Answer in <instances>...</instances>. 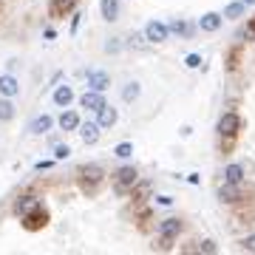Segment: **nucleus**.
I'll return each instance as SVG.
<instances>
[{
    "label": "nucleus",
    "mask_w": 255,
    "mask_h": 255,
    "mask_svg": "<svg viewBox=\"0 0 255 255\" xmlns=\"http://www.w3.org/2000/svg\"><path fill=\"white\" fill-rule=\"evenodd\" d=\"M102 182H105V173H102V167H97V164H85V167L77 170V184H80V190L85 196H97Z\"/></svg>",
    "instance_id": "1"
},
{
    "label": "nucleus",
    "mask_w": 255,
    "mask_h": 255,
    "mask_svg": "<svg viewBox=\"0 0 255 255\" xmlns=\"http://www.w3.org/2000/svg\"><path fill=\"white\" fill-rule=\"evenodd\" d=\"M139 182V170L136 167H119L114 173V193L117 196H130V190Z\"/></svg>",
    "instance_id": "2"
},
{
    "label": "nucleus",
    "mask_w": 255,
    "mask_h": 255,
    "mask_svg": "<svg viewBox=\"0 0 255 255\" xmlns=\"http://www.w3.org/2000/svg\"><path fill=\"white\" fill-rule=\"evenodd\" d=\"M238 133H241V117H238L236 111H227L219 119V136L221 139H238Z\"/></svg>",
    "instance_id": "3"
},
{
    "label": "nucleus",
    "mask_w": 255,
    "mask_h": 255,
    "mask_svg": "<svg viewBox=\"0 0 255 255\" xmlns=\"http://www.w3.org/2000/svg\"><path fill=\"white\" fill-rule=\"evenodd\" d=\"M48 224V213L43 207H37V210H31L28 216H23V227L28 230V233H37V230H43Z\"/></svg>",
    "instance_id": "4"
},
{
    "label": "nucleus",
    "mask_w": 255,
    "mask_h": 255,
    "mask_svg": "<svg viewBox=\"0 0 255 255\" xmlns=\"http://www.w3.org/2000/svg\"><path fill=\"white\" fill-rule=\"evenodd\" d=\"M77 3H80V0H51V3H48V14L54 20H65L74 9H77Z\"/></svg>",
    "instance_id": "5"
},
{
    "label": "nucleus",
    "mask_w": 255,
    "mask_h": 255,
    "mask_svg": "<svg viewBox=\"0 0 255 255\" xmlns=\"http://www.w3.org/2000/svg\"><path fill=\"white\" fill-rule=\"evenodd\" d=\"M219 199L224 201V204H236V201L244 199V190H241V184H236V182H224L221 190H219Z\"/></svg>",
    "instance_id": "6"
},
{
    "label": "nucleus",
    "mask_w": 255,
    "mask_h": 255,
    "mask_svg": "<svg viewBox=\"0 0 255 255\" xmlns=\"http://www.w3.org/2000/svg\"><path fill=\"white\" fill-rule=\"evenodd\" d=\"M167 34H170V28L164 26V23H159V20H150V23L145 26V37L150 40V43H164Z\"/></svg>",
    "instance_id": "7"
},
{
    "label": "nucleus",
    "mask_w": 255,
    "mask_h": 255,
    "mask_svg": "<svg viewBox=\"0 0 255 255\" xmlns=\"http://www.w3.org/2000/svg\"><path fill=\"white\" fill-rule=\"evenodd\" d=\"M179 233H182V221L179 219H162L159 221V236L162 238H179Z\"/></svg>",
    "instance_id": "8"
},
{
    "label": "nucleus",
    "mask_w": 255,
    "mask_h": 255,
    "mask_svg": "<svg viewBox=\"0 0 255 255\" xmlns=\"http://www.w3.org/2000/svg\"><path fill=\"white\" fill-rule=\"evenodd\" d=\"M37 207H40V199H37V196H23V199L14 201V216L23 219V216H28V213L37 210Z\"/></svg>",
    "instance_id": "9"
},
{
    "label": "nucleus",
    "mask_w": 255,
    "mask_h": 255,
    "mask_svg": "<svg viewBox=\"0 0 255 255\" xmlns=\"http://www.w3.org/2000/svg\"><path fill=\"white\" fill-rule=\"evenodd\" d=\"M221 23H224V14H219V11H207V14L199 20V28L201 31H219Z\"/></svg>",
    "instance_id": "10"
},
{
    "label": "nucleus",
    "mask_w": 255,
    "mask_h": 255,
    "mask_svg": "<svg viewBox=\"0 0 255 255\" xmlns=\"http://www.w3.org/2000/svg\"><path fill=\"white\" fill-rule=\"evenodd\" d=\"M111 85V77L105 71H88V88L91 91H105Z\"/></svg>",
    "instance_id": "11"
},
{
    "label": "nucleus",
    "mask_w": 255,
    "mask_h": 255,
    "mask_svg": "<svg viewBox=\"0 0 255 255\" xmlns=\"http://www.w3.org/2000/svg\"><path fill=\"white\" fill-rule=\"evenodd\" d=\"M80 136L85 145H97V139H100V122H85V125H80Z\"/></svg>",
    "instance_id": "12"
},
{
    "label": "nucleus",
    "mask_w": 255,
    "mask_h": 255,
    "mask_svg": "<svg viewBox=\"0 0 255 255\" xmlns=\"http://www.w3.org/2000/svg\"><path fill=\"white\" fill-rule=\"evenodd\" d=\"M80 102H82V108H88V111H100L102 105H105V97H102V91H85Z\"/></svg>",
    "instance_id": "13"
},
{
    "label": "nucleus",
    "mask_w": 255,
    "mask_h": 255,
    "mask_svg": "<svg viewBox=\"0 0 255 255\" xmlns=\"http://www.w3.org/2000/svg\"><path fill=\"white\" fill-rule=\"evenodd\" d=\"M0 94H3V97H17L20 94V82L14 80L11 74H3V77H0Z\"/></svg>",
    "instance_id": "14"
},
{
    "label": "nucleus",
    "mask_w": 255,
    "mask_h": 255,
    "mask_svg": "<svg viewBox=\"0 0 255 255\" xmlns=\"http://www.w3.org/2000/svg\"><path fill=\"white\" fill-rule=\"evenodd\" d=\"M97 114H100V119H97V122H100V128H114V125H117V119H119L117 108H111V105H102Z\"/></svg>",
    "instance_id": "15"
},
{
    "label": "nucleus",
    "mask_w": 255,
    "mask_h": 255,
    "mask_svg": "<svg viewBox=\"0 0 255 255\" xmlns=\"http://www.w3.org/2000/svg\"><path fill=\"white\" fill-rule=\"evenodd\" d=\"M51 125H54V119H51V117H46V114H43V117H37L34 122L28 125V130H31V133H37V136H40V133H48V130H51Z\"/></svg>",
    "instance_id": "16"
},
{
    "label": "nucleus",
    "mask_w": 255,
    "mask_h": 255,
    "mask_svg": "<svg viewBox=\"0 0 255 255\" xmlns=\"http://www.w3.org/2000/svg\"><path fill=\"white\" fill-rule=\"evenodd\" d=\"M224 182H236V184H241V182H244V167H241L238 162L227 164V167H224Z\"/></svg>",
    "instance_id": "17"
},
{
    "label": "nucleus",
    "mask_w": 255,
    "mask_h": 255,
    "mask_svg": "<svg viewBox=\"0 0 255 255\" xmlns=\"http://www.w3.org/2000/svg\"><path fill=\"white\" fill-rule=\"evenodd\" d=\"M54 102L60 105V108H68V105L74 102V91L68 88V85H60V88L54 91Z\"/></svg>",
    "instance_id": "18"
},
{
    "label": "nucleus",
    "mask_w": 255,
    "mask_h": 255,
    "mask_svg": "<svg viewBox=\"0 0 255 255\" xmlns=\"http://www.w3.org/2000/svg\"><path fill=\"white\" fill-rule=\"evenodd\" d=\"M100 9H102V17L111 23V20H117V17H119V0H102Z\"/></svg>",
    "instance_id": "19"
},
{
    "label": "nucleus",
    "mask_w": 255,
    "mask_h": 255,
    "mask_svg": "<svg viewBox=\"0 0 255 255\" xmlns=\"http://www.w3.org/2000/svg\"><path fill=\"white\" fill-rule=\"evenodd\" d=\"M60 128H63V130H77V128H80V117H77L74 111H63V117H60Z\"/></svg>",
    "instance_id": "20"
},
{
    "label": "nucleus",
    "mask_w": 255,
    "mask_h": 255,
    "mask_svg": "<svg viewBox=\"0 0 255 255\" xmlns=\"http://www.w3.org/2000/svg\"><path fill=\"white\" fill-rule=\"evenodd\" d=\"M147 193H150V182H136V187L130 190V199L136 201V204H142L147 199Z\"/></svg>",
    "instance_id": "21"
},
{
    "label": "nucleus",
    "mask_w": 255,
    "mask_h": 255,
    "mask_svg": "<svg viewBox=\"0 0 255 255\" xmlns=\"http://www.w3.org/2000/svg\"><path fill=\"white\" fill-rule=\"evenodd\" d=\"M244 0H236V3H230L227 9H224V17L227 20H233V17H241V14H244Z\"/></svg>",
    "instance_id": "22"
},
{
    "label": "nucleus",
    "mask_w": 255,
    "mask_h": 255,
    "mask_svg": "<svg viewBox=\"0 0 255 255\" xmlns=\"http://www.w3.org/2000/svg\"><path fill=\"white\" fill-rule=\"evenodd\" d=\"M11 117H14V105H11V100L6 97V100H0V122H9Z\"/></svg>",
    "instance_id": "23"
},
{
    "label": "nucleus",
    "mask_w": 255,
    "mask_h": 255,
    "mask_svg": "<svg viewBox=\"0 0 255 255\" xmlns=\"http://www.w3.org/2000/svg\"><path fill=\"white\" fill-rule=\"evenodd\" d=\"M139 94H142L139 82H128V85H125V91H122V100H125V102H133V100L139 97Z\"/></svg>",
    "instance_id": "24"
},
{
    "label": "nucleus",
    "mask_w": 255,
    "mask_h": 255,
    "mask_svg": "<svg viewBox=\"0 0 255 255\" xmlns=\"http://www.w3.org/2000/svg\"><path fill=\"white\" fill-rule=\"evenodd\" d=\"M241 51H244L241 46L230 48V57H227V68H230V71H236L238 65H241Z\"/></svg>",
    "instance_id": "25"
},
{
    "label": "nucleus",
    "mask_w": 255,
    "mask_h": 255,
    "mask_svg": "<svg viewBox=\"0 0 255 255\" xmlns=\"http://www.w3.org/2000/svg\"><path fill=\"white\" fill-rule=\"evenodd\" d=\"M167 28H170L173 34H182V37H187V34H190V26H187L184 20H173V23H170Z\"/></svg>",
    "instance_id": "26"
},
{
    "label": "nucleus",
    "mask_w": 255,
    "mask_h": 255,
    "mask_svg": "<svg viewBox=\"0 0 255 255\" xmlns=\"http://www.w3.org/2000/svg\"><path fill=\"white\" fill-rule=\"evenodd\" d=\"M130 153H133V145H130V142H122V145H117V150H114V156H119V159H128Z\"/></svg>",
    "instance_id": "27"
},
{
    "label": "nucleus",
    "mask_w": 255,
    "mask_h": 255,
    "mask_svg": "<svg viewBox=\"0 0 255 255\" xmlns=\"http://www.w3.org/2000/svg\"><path fill=\"white\" fill-rule=\"evenodd\" d=\"M196 253H207V255H216V253H219V247L213 244V241H201V244L196 247Z\"/></svg>",
    "instance_id": "28"
},
{
    "label": "nucleus",
    "mask_w": 255,
    "mask_h": 255,
    "mask_svg": "<svg viewBox=\"0 0 255 255\" xmlns=\"http://www.w3.org/2000/svg\"><path fill=\"white\" fill-rule=\"evenodd\" d=\"M241 250H244V253H255V236H247L244 241H241Z\"/></svg>",
    "instance_id": "29"
},
{
    "label": "nucleus",
    "mask_w": 255,
    "mask_h": 255,
    "mask_svg": "<svg viewBox=\"0 0 255 255\" xmlns=\"http://www.w3.org/2000/svg\"><path fill=\"white\" fill-rule=\"evenodd\" d=\"M184 65H187V68H199V65H201V57H199V54H187Z\"/></svg>",
    "instance_id": "30"
},
{
    "label": "nucleus",
    "mask_w": 255,
    "mask_h": 255,
    "mask_svg": "<svg viewBox=\"0 0 255 255\" xmlns=\"http://www.w3.org/2000/svg\"><path fill=\"white\" fill-rule=\"evenodd\" d=\"M173 241H176V238H162V236H159V244H156V247H159L162 253H167V250L173 247Z\"/></svg>",
    "instance_id": "31"
},
{
    "label": "nucleus",
    "mask_w": 255,
    "mask_h": 255,
    "mask_svg": "<svg viewBox=\"0 0 255 255\" xmlns=\"http://www.w3.org/2000/svg\"><path fill=\"white\" fill-rule=\"evenodd\" d=\"M68 153H71V147L68 145H57V150H54L57 159H68Z\"/></svg>",
    "instance_id": "32"
},
{
    "label": "nucleus",
    "mask_w": 255,
    "mask_h": 255,
    "mask_svg": "<svg viewBox=\"0 0 255 255\" xmlns=\"http://www.w3.org/2000/svg\"><path fill=\"white\" fill-rule=\"evenodd\" d=\"M244 34H247V37H255V17L250 20V26H247V31H244Z\"/></svg>",
    "instance_id": "33"
},
{
    "label": "nucleus",
    "mask_w": 255,
    "mask_h": 255,
    "mask_svg": "<svg viewBox=\"0 0 255 255\" xmlns=\"http://www.w3.org/2000/svg\"><path fill=\"white\" fill-rule=\"evenodd\" d=\"M244 6H255V0H244Z\"/></svg>",
    "instance_id": "34"
}]
</instances>
